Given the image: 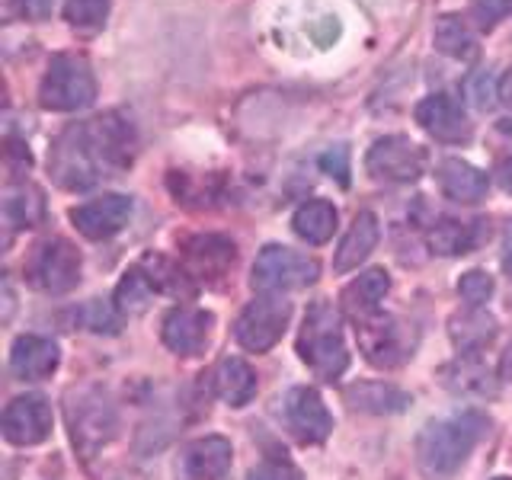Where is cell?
<instances>
[{
  "mask_svg": "<svg viewBox=\"0 0 512 480\" xmlns=\"http://www.w3.org/2000/svg\"><path fill=\"white\" fill-rule=\"evenodd\" d=\"M135 144L132 122L119 112H106L64 128L48 154V170L61 189H90L132 167Z\"/></svg>",
  "mask_w": 512,
  "mask_h": 480,
  "instance_id": "6da1fadb",
  "label": "cell"
},
{
  "mask_svg": "<svg viewBox=\"0 0 512 480\" xmlns=\"http://www.w3.org/2000/svg\"><path fill=\"white\" fill-rule=\"evenodd\" d=\"M490 429V420L477 410H464L448 416V420L426 423V429L416 439V461L420 471L429 480H448L464 458L474 452V445L484 439V432Z\"/></svg>",
  "mask_w": 512,
  "mask_h": 480,
  "instance_id": "7a4b0ae2",
  "label": "cell"
},
{
  "mask_svg": "<svg viewBox=\"0 0 512 480\" xmlns=\"http://www.w3.org/2000/svg\"><path fill=\"white\" fill-rule=\"evenodd\" d=\"M298 356L308 362V368L317 378H324V381H333L346 372L349 352L343 343L340 314H336L333 304L314 301L308 308L301 333H298Z\"/></svg>",
  "mask_w": 512,
  "mask_h": 480,
  "instance_id": "3957f363",
  "label": "cell"
},
{
  "mask_svg": "<svg viewBox=\"0 0 512 480\" xmlns=\"http://www.w3.org/2000/svg\"><path fill=\"white\" fill-rule=\"evenodd\" d=\"M96 100V77L84 55L61 52L48 61L39 84V106L48 112H77Z\"/></svg>",
  "mask_w": 512,
  "mask_h": 480,
  "instance_id": "277c9868",
  "label": "cell"
},
{
  "mask_svg": "<svg viewBox=\"0 0 512 480\" xmlns=\"http://www.w3.org/2000/svg\"><path fill=\"white\" fill-rule=\"evenodd\" d=\"M26 282L45 295H64L80 282V253L71 240L48 237L39 240L26 256Z\"/></svg>",
  "mask_w": 512,
  "mask_h": 480,
  "instance_id": "5b68a950",
  "label": "cell"
},
{
  "mask_svg": "<svg viewBox=\"0 0 512 480\" xmlns=\"http://www.w3.org/2000/svg\"><path fill=\"white\" fill-rule=\"evenodd\" d=\"M68 426H71V439L84 455H93L96 448H103L112 442L119 429L116 410L106 400L103 391L96 388H80L68 394Z\"/></svg>",
  "mask_w": 512,
  "mask_h": 480,
  "instance_id": "8992f818",
  "label": "cell"
},
{
  "mask_svg": "<svg viewBox=\"0 0 512 480\" xmlns=\"http://www.w3.org/2000/svg\"><path fill=\"white\" fill-rule=\"evenodd\" d=\"M362 356L375 368H397L413 356L416 336L410 324L394 314H372L356 327Z\"/></svg>",
  "mask_w": 512,
  "mask_h": 480,
  "instance_id": "52a82bcc",
  "label": "cell"
},
{
  "mask_svg": "<svg viewBox=\"0 0 512 480\" xmlns=\"http://www.w3.org/2000/svg\"><path fill=\"white\" fill-rule=\"evenodd\" d=\"M317 272V260H311V256L269 244L256 256L250 282L256 292H288V288H304L317 282Z\"/></svg>",
  "mask_w": 512,
  "mask_h": 480,
  "instance_id": "ba28073f",
  "label": "cell"
},
{
  "mask_svg": "<svg viewBox=\"0 0 512 480\" xmlns=\"http://www.w3.org/2000/svg\"><path fill=\"white\" fill-rule=\"evenodd\" d=\"M288 317H292V304L288 301L256 298L240 311L237 324H234V336L247 352H266L282 340Z\"/></svg>",
  "mask_w": 512,
  "mask_h": 480,
  "instance_id": "9c48e42d",
  "label": "cell"
},
{
  "mask_svg": "<svg viewBox=\"0 0 512 480\" xmlns=\"http://www.w3.org/2000/svg\"><path fill=\"white\" fill-rule=\"evenodd\" d=\"M365 170L381 183H413L426 170V151L404 135L378 138L368 148Z\"/></svg>",
  "mask_w": 512,
  "mask_h": 480,
  "instance_id": "30bf717a",
  "label": "cell"
},
{
  "mask_svg": "<svg viewBox=\"0 0 512 480\" xmlns=\"http://www.w3.org/2000/svg\"><path fill=\"white\" fill-rule=\"evenodd\" d=\"M4 439L13 445H39L52 436V407L42 394H23L4 410Z\"/></svg>",
  "mask_w": 512,
  "mask_h": 480,
  "instance_id": "8fae6325",
  "label": "cell"
},
{
  "mask_svg": "<svg viewBox=\"0 0 512 480\" xmlns=\"http://www.w3.org/2000/svg\"><path fill=\"white\" fill-rule=\"evenodd\" d=\"M285 420L288 429L295 432V439L304 445H317L330 436L333 416L324 407V400L314 388H292L285 397Z\"/></svg>",
  "mask_w": 512,
  "mask_h": 480,
  "instance_id": "7c38bea8",
  "label": "cell"
},
{
  "mask_svg": "<svg viewBox=\"0 0 512 480\" xmlns=\"http://www.w3.org/2000/svg\"><path fill=\"white\" fill-rule=\"evenodd\" d=\"M416 122L423 132H429L436 141L461 144L471 138V122L464 116V106L455 100L452 93H432L416 106Z\"/></svg>",
  "mask_w": 512,
  "mask_h": 480,
  "instance_id": "4fadbf2b",
  "label": "cell"
},
{
  "mask_svg": "<svg viewBox=\"0 0 512 480\" xmlns=\"http://www.w3.org/2000/svg\"><path fill=\"white\" fill-rule=\"evenodd\" d=\"M128 218H132V199L119 196V192H109V196H100L87 205H77L71 212L74 228L90 237V240H106L112 234H119Z\"/></svg>",
  "mask_w": 512,
  "mask_h": 480,
  "instance_id": "5bb4252c",
  "label": "cell"
},
{
  "mask_svg": "<svg viewBox=\"0 0 512 480\" xmlns=\"http://www.w3.org/2000/svg\"><path fill=\"white\" fill-rule=\"evenodd\" d=\"M183 256L192 279H221L237 263V247L221 234H196L183 240Z\"/></svg>",
  "mask_w": 512,
  "mask_h": 480,
  "instance_id": "9a60e30c",
  "label": "cell"
},
{
  "mask_svg": "<svg viewBox=\"0 0 512 480\" xmlns=\"http://www.w3.org/2000/svg\"><path fill=\"white\" fill-rule=\"evenodd\" d=\"M215 317L202 308H173L164 317V343L176 356H199L208 346Z\"/></svg>",
  "mask_w": 512,
  "mask_h": 480,
  "instance_id": "2e32d148",
  "label": "cell"
},
{
  "mask_svg": "<svg viewBox=\"0 0 512 480\" xmlns=\"http://www.w3.org/2000/svg\"><path fill=\"white\" fill-rule=\"evenodd\" d=\"M58 346L36 333H26L10 349V372L20 381H42L58 368Z\"/></svg>",
  "mask_w": 512,
  "mask_h": 480,
  "instance_id": "e0dca14e",
  "label": "cell"
},
{
  "mask_svg": "<svg viewBox=\"0 0 512 480\" xmlns=\"http://www.w3.org/2000/svg\"><path fill=\"white\" fill-rule=\"evenodd\" d=\"M439 186L455 202H480L490 189V176L461 157H448L439 164Z\"/></svg>",
  "mask_w": 512,
  "mask_h": 480,
  "instance_id": "ac0fdd59",
  "label": "cell"
},
{
  "mask_svg": "<svg viewBox=\"0 0 512 480\" xmlns=\"http://www.w3.org/2000/svg\"><path fill=\"white\" fill-rule=\"evenodd\" d=\"M183 468L192 480H221L231 468V442L221 436L192 442L183 455Z\"/></svg>",
  "mask_w": 512,
  "mask_h": 480,
  "instance_id": "d6986e66",
  "label": "cell"
},
{
  "mask_svg": "<svg viewBox=\"0 0 512 480\" xmlns=\"http://www.w3.org/2000/svg\"><path fill=\"white\" fill-rule=\"evenodd\" d=\"M378 237H381L378 218L372 212H359L356 218H352V228L346 231L340 250H336L333 269L336 272H349V269H356L359 263H365L368 253L378 247Z\"/></svg>",
  "mask_w": 512,
  "mask_h": 480,
  "instance_id": "ffe728a7",
  "label": "cell"
},
{
  "mask_svg": "<svg viewBox=\"0 0 512 480\" xmlns=\"http://www.w3.org/2000/svg\"><path fill=\"white\" fill-rule=\"evenodd\" d=\"M391 288V276L384 269H368L356 282H349L343 288V311L352 314L356 320H365L378 314V304L384 301Z\"/></svg>",
  "mask_w": 512,
  "mask_h": 480,
  "instance_id": "44dd1931",
  "label": "cell"
},
{
  "mask_svg": "<svg viewBox=\"0 0 512 480\" xmlns=\"http://www.w3.org/2000/svg\"><path fill=\"white\" fill-rule=\"evenodd\" d=\"M215 394L231 407H244L256 394V375L244 359H221L212 372Z\"/></svg>",
  "mask_w": 512,
  "mask_h": 480,
  "instance_id": "7402d4cb",
  "label": "cell"
},
{
  "mask_svg": "<svg viewBox=\"0 0 512 480\" xmlns=\"http://www.w3.org/2000/svg\"><path fill=\"white\" fill-rule=\"evenodd\" d=\"M135 266L144 272V276H148V282L154 285V292H160V295H173V298H192V295H196V282H192V276L186 269L176 266L173 260H167V256L144 253Z\"/></svg>",
  "mask_w": 512,
  "mask_h": 480,
  "instance_id": "603a6c76",
  "label": "cell"
},
{
  "mask_svg": "<svg viewBox=\"0 0 512 480\" xmlns=\"http://www.w3.org/2000/svg\"><path fill=\"white\" fill-rule=\"evenodd\" d=\"M346 400L362 413H400L413 404V397L407 391L394 388L384 381H362L346 388Z\"/></svg>",
  "mask_w": 512,
  "mask_h": 480,
  "instance_id": "cb8c5ba5",
  "label": "cell"
},
{
  "mask_svg": "<svg viewBox=\"0 0 512 480\" xmlns=\"http://www.w3.org/2000/svg\"><path fill=\"white\" fill-rule=\"evenodd\" d=\"M432 42H436V48H439L442 55L455 58V61H471V58H477V39H474L468 20H464V16H458V13L439 16L436 32H432Z\"/></svg>",
  "mask_w": 512,
  "mask_h": 480,
  "instance_id": "d4e9b609",
  "label": "cell"
},
{
  "mask_svg": "<svg viewBox=\"0 0 512 480\" xmlns=\"http://www.w3.org/2000/svg\"><path fill=\"white\" fill-rule=\"evenodd\" d=\"M4 218L10 228H36L45 218V196L42 189L29 183H13L4 196Z\"/></svg>",
  "mask_w": 512,
  "mask_h": 480,
  "instance_id": "484cf974",
  "label": "cell"
},
{
  "mask_svg": "<svg viewBox=\"0 0 512 480\" xmlns=\"http://www.w3.org/2000/svg\"><path fill=\"white\" fill-rule=\"evenodd\" d=\"M442 381L461 397H493L496 381L477 359H458L442 368Z\"/></svg>",
  "mask_w": 512,
  "mask_h": 480,
  "instance_id": "4316f807",
  "label": "cell"
},
{
  "mask_svg": "<svg viewBox=\"0 0 512 480\" xmlns=\"http://www.w3.org/2000/svg\"><path fill=\"white\" fill-rule=\"evenodd\" d=\"M448 333H452V340H455V346L461 352L474 356V352H480L496 336V320L487 311L471 308V311L452 317V327H448Z\"/></svg>",
  "mask_w": 512,
  "mask_h": 480,
  "instance_id": "83f0119b",
  "label": "cell"
},
{
  "mask_svg": "<svg viewBox=\"0 0 512 480\" xmlns=\"http://www.w3.org/2000/svg\"><path fill=\"white\" fill-rule=\"evenodd\" d=\"M292 228L301 240H308V244H327L336 231V208L324 199L304 202V205H298Z\"/></svg>",
  "mask_w": 512,
  "mask_h": 480,
  "instance_id": "f1b7e54d",
  "label": "cell"
},
{
  "mask_svg": "<svg viewBox=\"0 0 512 480\" xmlns=\"http://www.w3.org/2000/svg\"><path fill=\"white\" fill-rule=\"evenodd\" d=\"M429 250L439 256H461L471 253L477 247V228L468 221H455V218H442L429 228L426 234Z\"/></svg>",
  "mask_w": 512,
  "mask_h": 480,
  "instance_id": "f546056e",
  "label": "cell"
},
{
  "mask_svg": "<svg viewBox=\"0 0 512 480\" xmlns=\"http://www.w3.org/2000/svg\"><path fill=\"white\" fill-rule=\"evenodd\" d=\"M154 285L148 282V276L138 269V266H132L122 276V282H119V288H116V308H119V314H144L148 311V304L154 301Z\"/></svg>",
  "mask_w": 512,
  "mask_h": 480,
  "instance_id": "4dcf8cb0",
  "label": "cell"
},
{
  "mask_svg": "<svg viewBox=\"0 0 512 480\" xmlns=\"http://www.w3.org/2000/svg\"><path fill=\"white\" fill-rule=\"evenodd\" d=\"M112 0H68L64 4V20L77 29H96L106 23Z\"/></svg>",
  "mask_w": 512,
  "mask_h": 480,
  "instance_id": "1f68e13d",
  "label": "cell"
},
{
  "mask_svg": "<svg viewBox=\"0 0 512 480\" xmlns=\"http://www.w3.org/2000/svg\"><path fill=\"white\" fill-rule=\"evenodd\" d=\"M80 320L93 333H119V308H109L103 301H90L80 308Z\"/></svg>",
  "mask_w": 512,
  "mask_h": 480,
  "instance_id": "d6a6232c",
  "label": "cell"
},
{
  "mask_svg": "<svg viewBox=\"0 0 512 480\" xmlns=\"http://www.w3.org/2000/svg\"><path fill=\"white\" fill-rule=\"evenodd\" d=\"M458 292L464 301L471 304V308H480V304L490 301V295H493V279L484 269H471L458 279Z\"/></svg>",
  "mask_w": 512,
  "mask_h": 480,
  "instance_id": "836d02e7",
  "label": "cell"
},
{
  "mask_svg": "<svg viewBox=\"0 0 512 480\" xmlns=\"http://www.w3.org/2000/svg\"><path fill=\"white\" fill-rule=\"evenodd\" d=\"M512 13V0H471V16L480 29L500 26Z\"/></svg>",
  "mask_w": 512,
  "mask_h": 480,
  "instance_id": "e575fe53",
  "label": "cell"
},
{
  "mask_svg": "<svg viewBox=\"0 0 512 480\" xmlns=\"http://www.w3.org/2000/svg\"><path fill=\"white\" fill-rule=\"evenodd\" d=\"M247 480H304V477L288 458H266L256 464Z\"/></svg>",
  "mask_w": 512,
  "mask_h": 480,
  "instance_id": "d590c367",
  "label": "cell"
},
{
  "mask_svg": "<svg viewBox=\"0 0 512 480\" xmlns=\"http://www.w3.org/2000/svg\"><path fill=\"white\" fill-rule=\"evenodd\" d=\"M320 170H324L327 176H336V180L346 186L349 183V151L346 148L327 151L324 157H320Z\"/></svg>",
  "mask_w": 512,
  "mask_h": 480,
  "instance_id": "8d00e7d4",
  "label": "cell"
},
{
  "mask_svg": "<svg viewBox=\"0 0 512 480\" xmlns=\"http://www.w3.org/2000/svg\"><path fill=\"white\" fill-rule=\"evenodd\" d=\"M13 7L23 20H45V16L52 13L55 0H13Z\"/></svg>",
  "mask_w": 512,
  "mask_h": 480,
  "instance_id": "74e56055",
  "label": "cell"
},
{
  "mask_svg": "<svg viewBox=\"0 0 512 480\" xmlns=\"http://www.w3.org/2000/svg\"><path fill=\"white\" fill-rule=\"evenodd\" d=\"M471 100L477 109H490L493 106V90H490V77L487 74H480L471 80Z\"/></svg>",
  "mask_w": 512,
  "mask_h": 480,
  "instance_id": "f35d334b",
  "label": "cell"
},
{
  "mask_svg": "<svg viewBox=\"0 0 512 480\" xmlns=\"http://www.w3.org/2000/svg\"><path fill=\"white\" fill-rule=\"evenodd\" d=\"M496 176H500V186L506 192H512V154L500 157V164H496Z\"/></svg>",
  "mask_w": 512,
  "mask_h": 480,
  "instance_id": "ab89813d",
  "label": "cell"
},
{
  "mask_svg": "<svg viewBox=\"0 0 512 480\" xmlns=\"http://www.w3.org/2000/svg\"><path fill=\"white\" fill-rule=\"evenodd\" d=\"M7 157H10V160H16V164H20L23 170H29V164H32V157H29V151L23 148V144H20V141H10V144H7Z\"/></svg>",
  "mask_w": 512,
  "mask_h": 480,
  "instance_id": "60d3db41",
  "label": "cell"
},
{
  "mask_svg": "<svg viewBox=\"0 0 512 480\" xmlns=\"http://www.w3.org/2000/svg\"><path fill=\"white\" fill-rule=\"evenodd\" d=\"M496 96H500V103H503L506 109H512V68L503 74V80H500V90H496Z\"/></svg>",
  "mask_w": 512,
  "mask_h": 480,
  "instance_id": "b9f144b4",
  "label": "cell"
},
{
  "mask_svg": "<svg viewBox=\"0 0 512 480\" xmlns=\"http://www.w3.org/2000/svg\"><path fill=\"white\" fill-rule=\"evenodd\" d=\"M503 269L512 276V221L506 224V234H503Z\"/></svg>",
  "mask_w": 512,
  "mask_h": 480,
  "instance_id": "7bdbcfd3",
  "label": "cell"
},
{
  "mask_svg": "<svg viewBox=\"0 0 512 480\" xmlns=\"http://www.w3.org/2000/svg\"><path fill=\"white\" fill-rule=\"evenodd\" d=\"M503 378H512V346H509L506 359H503Z\"/></svg>",
  "mask_w": 512,
  "mask_h": 480,
  "instance_id": "ee69618b",
  "label": "cell"
},
{
  "mask_svg": "<svg viewBox=\"0 0 512 480\" xmlns=\"http://www.w3.org/2000/svg\"><path fill=\"white\" fill-rule=\"evenodd\" d=\"M496 480H509V477H496Z\"/></svg>",
  "mask_w": 512,
  "mask_h": 480,
  "instance_id": "f6af8a7d",
  "label": "cell"
}]
</instances>
